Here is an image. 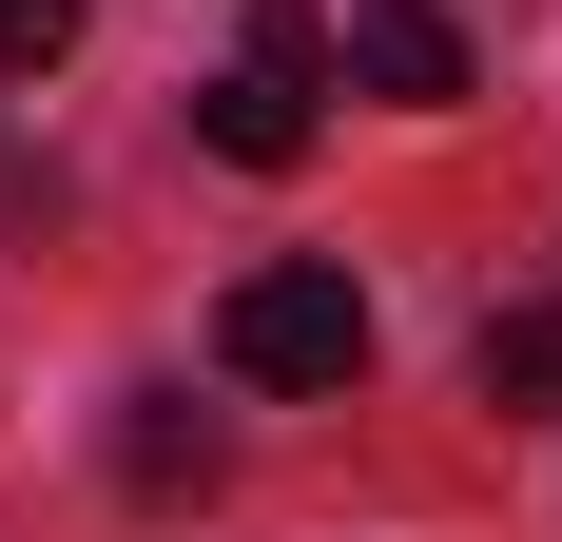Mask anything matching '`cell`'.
Returning <instances> with one entry per match:
<instances>
[{"instance_id":"1","label":"cell","mask_w":562,"mask_h":542,"mask_svg":"<svg viewBox=\"0 0 562 542\" xmlns=\"http://www.w3.org/2000/svg\"><path fill=\"white\" fill-rule=\"evenodd\" d=\"M214 349H233V387H349L369 369V291H349L330 252H272V271H233Z\"/></svg>"},{"instance_id":"2","label":"cell","mask_w":562,"mask_h":542,"mask_svg":"<svg viewBox=\"0 0 562 542\" xmlns=\"http://www.w3.org/2000/svg\"><path fill=\"white\" fill-rule=\"evenodd\" d=\"M330 39H349V78H369V98H407V116L465 98V20H447V0H349Z\"/></svg>"},{"instance_id":"3","label":"cell","mask_w":562,"mask_h":542,"mask_svg":"<svg viewBox=\"0 0 562 542\" xmlns=\"http://www.w3.org/2000/svg\"><path fill=\"white\" fill-rule=\"evenodd\" d=\"M116 485H136V504H194V485H214V427H194L175 387H136V407H116Z\"/></svg>"},{"instance_id":"4","label":"cell","mask_w":562,"mask_h":542,"mask_svg":"<svg viewBox=\"0 0 562 542\" xmlns=\"http://www.w3.org/2000/svg\"><path fill=\"white\" fill-rule=\"evenodd\" d=\"M194 136H214L233 174H291V156H311V98H272V78H252V58H233L214 98H194Z\"/></svg>"},{"instance_id":"5","label":"cell","mask_w":562,"mask_h":542,"mask_svg":"<svg viewBox=\"0 0 562 542\" xmlns=\"http://www.w3.org/2000/svg\"><path fill=\"white\" fill-rule=\"evenodd\" d=\"M465 387H485V407H562V291H524V310H485V349H465Z\"/></svg>"},{"instance_id":"6","label":"cell","mask_w":562,"mask_h":542,"mask_svg":"<svg viewBox=\"0 0 562 542\" xmlns=\"http://www.w3.org/2000/svg\"><path fill=\"white\" fill-rule=\"evenodd\" d=\"M233 58H252V78H272V98H330V0H252V20H233Z\"/></svg>"},{"instance_id":"7","label":"cell","mask_w":562,"mask_h":542,"mask_svg":"<svg viewBox=\"0 0 562 542\" xmlns=\"http://www.w3.org/2000/svg\"><path fill=\"white\" fill-rule=\"evenodd\" d=\"M78 20H98V0H0V78H40V58H78Z\"/></svg>"}]
</instances>
